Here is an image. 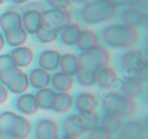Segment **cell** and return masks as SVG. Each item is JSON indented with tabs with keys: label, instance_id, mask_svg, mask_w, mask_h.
I'll return each mask as SVG.
<instances>
[{
	"label": "cell",
	"instance_id": "1",
	"mask_svg": "<svg viewBox=\"0 0 148 139\" xmlns=\"http://www.w3.org/2000/svg\"><path fill=\"white\" fill-rule=\"evenodd\" d=\"M104 47L125 49L135 46L141 40L138 28L127 26H110L103 28L98 34Z\"/></svg>",
	"mask_w": 148,
	"mask_h": 139
},
{
	"label": "cell",
	"instance_id": "17",
	"mask_svg": "<svg viewBox=\"0 0 148 139\" xmlns=\"http://www.w3.org/2000/svg\"><path fill=\"white\" fill-rule=\"evenodd\" d=\"M73 104V95L68 92H54L51 104V110L57 113H66Z\"/></svg>",
	"mask_w": 148,
	"mask_h": 139
},
{
	"label": "cell",
	"instance_id": "22",
	"mask_svg": "<svg viewBox=\"0 0 148 139\" xmlns=\"http://www.w3.org/2000/svg\"><path fill=\"white\" fill-rule=\"evenodd\" d=\"M66 28L67 29H64L59 33L57 38L58 42L63 46L74 47L77 42L81 31L76 29V27H69Z\"/></svg>",
	"mask_w": 148,
	"mask_h": 139
},
{
	"label": "cell",
	"instance_id": "15",
	"mask_svg": "<svg viewBox=\"0 0 148 139\" xmlns=\"http://www.w3.org/2000/svg\"><path fill=\"white\" fill-rule=\"evenodd\" d=\"M29 86L34 89H42L50 86L51 75L48 71L36 67L27 72Z\"/></svg>",
	"mask_w": 148,
	"mask_h": 139
},
{
	"label": "cell",
	"instance_id": "30",
	"mask_svg": "<svg viewBox=\"0 0 148 139\" xmlns=\"http://www.w3.org/2000/svg\"><path fill=\"white\" fill-rule=\"evenodd\" d=\"M5 46V39H4L3 34L2 33V31H0V51L3 49Z\"/></svg>",
	"mask_w": 148,
	"mask_h": 139
},
{
	"label": "cell",
	"instance_id": "32",
	"mask_svg": "<svg viewBox=\"0 0 148 139\" xmlns=\"http://www.w3.org/2000/svg\"><path fill=\"white\" fill-rule=\"evenodd\" d=\"M2 3V0H0V4Z\"/></svg>",
	"mask_w": 148,
	"mask_h": 139
},
{
	"label": "cell",
	"instance_id": "14",
	"mask_svg": "<svg viewBox=\"0 0 148 139\" xmlns=\"http://www.w3.org/2000/svg\"><path fill=\"white\" fill-rule=\"evenodd\" d=\"M9 54L13 62L17 67H27L35 60L34 51L31 48L25 46H18L10 50Z\"/></svg>",
	"mask_w": 148,
	"mask_h": 139
},
{
	"label": "cell",
	"instance_id": "26",
	"mask_svg": "<svg viewBox=\"0 0 148 139\" xmlns=\"http://www.w3.org/2000/svg\"><path fill=\"white\" fill-rule=\"evenodd\" d=\"M82 138V139H113V136L101 128L98 127L86 133Z\"/></svg>",
	"mask_w": 148,
	"mask_h": 139
},
{
	"label": "cell",
	"instance_id": "23",
	"mask_svg": "<svg viewBox=\"0 0 148 139\" xmlns=\"http://www.w3.org/2000/svg\"><path fill=\"white\" fill-rule=\"evenodd\" d=\"M54 92L55 91L51 87L36 90L34 95L39 108L51 110V100Z\"/></svg>",
	"mask_w": 148,
	"mask_h": 139
},
{
	"label": "cell",
	"instance_id": "3",
	"mask_svg": "<svg viewBox=\"0 0 148 139\" xmlns=\"http://www.w3.org/2000/svg\"><path fill=\"white\" fill-rule=\"evenodd\" d=\"M100 112L112 114L124 119L131 118L138 110L136 99L123 95L117 91H105L99 95Z\"/></svg>",
	"mask_w": 148,
	"mask_h": 139
},
{
	"label": "cell",
	"instance_id": "12",
	"mask_svg": "<svg viewBox=\"0 0 148 139\" xmlns=\"http://www.w3.org/2000/svg\"><path fill=\"white\" fill-rule=\"evenodd\" d=\"M62 54L55 50H45L40 51L35 57V63L37 67L48 71H58Z\"/></svg>",
	"mask_w": 148,
	"mask_h": 139
},
{
	"label": "cell",
	"instance_id": "2",
	"mask_svg": "<svg viewBox=\"0 0 148 139\" xmlns=\"http://www.w3.org/2000/svg\"><path fill=\"white\" fill-rule=\"evenodd\" d=\"M115 68L121 75L135 76L141 81H147V54L138 49L121 51L114 57Z\"/></svg>",
	"mask_w": 148,
	"mask_h": 139
},
{
	"label": "cell",
	"instance_id": "28",
	"mask_svg": "<svg viewBox=\"0 0 148 139\" xmlns=\"http://www.w3.org/2000/svg\"><path fill=\"white\" fill-rule=\"evenodd\" d=\"M10 98V92L6 87L0 83V105L3 104Z\"/></svg>",
	"mask_w": 148,
	"mask_h": 139
},
{
	"label": "cell",
	"instance_id": "9",
	"mask_svg": "<svg viewBox=\"0 0 148 139\" xmlns=\"http://www.w3.org/2000/svg\"><path fill=\"white\" fill-rule=\"evenodd\" d=\"M73 107L76 112L92 114L99 112L100 101L99 96L90 92H79L73 95Z\"/></svg>",
	"mask_w": 148,
	"mask_h": 139
},
{
	"label": "cell",
	"instance_id": "6",
	"mask_svg": "<svg viewBox=\"0 0 148 139\" xmlns=\"http://www.w3.org/2000/svg\"><path fill=\"white\" fill-rule=\"evenodd\" d=\"M0 83L14 95L24 93L29 86L27 73L16 66L0 73Z\"/></svg>",
	"mask_w": 148,
	"mask_h": 139
},
{
	"label": "cell",
	"instance_id": "10",
	"mask_svg": "<svg viewBox=\"0 0 148 139\" xmlns=\"http://www.w3.org/2000/svg\"><path fill=\"white\" fill-rule=\"evenodd\" d=\"M116 68L108 66L96 68L94 72V85L99 88L109 91L116 89L119 80Z\"/></svg>",
	"mask_w": 148,
	"mask_h": 139
},
{
	"label": "cell",
	"instance_id": "27",
	"mask_svg": "<svg viewBox=\"0 0 148 139\" xmlns=\"http://www.w3.org/2000/svg\"><path fill=\"white\" fill-rule=\"evenodd\" d=\"M14 66H15V64L13 62L9 53L0 54V73L11 68Z\"/></svg>",
	"mask_w": 148,
	"mask_h": 139
},
{
	"label": "cell",
	"instance_id": "20",
	"mask_svg": "<svg viewBox=\"0 0 148 139\" xmlns=\"http://www.w3.org/2000/svg\"><path fill=\"white\" fill-rule=\"evenodd\" d=\"M100 44L99 38L98 34L93 31H81L77 39L75 48L78 53L86 51Z\"/></svg>",
	"mask_w": 148,
	"mask_h": 139
},
{
	"label": "cell",
	"instance_id": "18",
	"mask_svg": "<svg viewBox=\"0 0 148 139\" xmlns=\"http://www.w3.org/2000/svg\"><path fill=\"white\" fill-rule=\"evenodd\" d=\"M123 120L118 116L99 111V127L114 136L118 133L123 124Z\"/></svg>",
	"mask_w": 148,
	"mask_h": 139
},
{
	"label": "cell",
	"instance_id": "13",
	"mask_svg": "<svg viewBox=\"0 0 148 139\" xmlns=\"http://www.w3.org/2000/svg\"><path fill=\"white\" fill-rule=\"evenodd\" d=\"M14 108L25 115H34L39 109L34 95L31 93H22L16 95L13 100Z\"/></svg>",
	"mask_w": 148,
	"mask_h": 139
},
{
	"label": "cell",
	"instance_id": "4",
	"mask_svg": "<svg viewBox=\"0 0 148 139\" xmlns=\"http://www.w3.org/2000/svg\"><path fill=\"white\" fill-rule=\"evenodd\" d=\"M32 130V124L26 118L10 111L0 112V131L10 132L18 139H25Z\"/></svg>",
	"mask_w": 148,
	"mask_h": 139
},
{
	"label": "cell",
	"instance_id": "7",
	"mask_svg": "<svg viewBox=\"0 0 148 139\" xmlns=\"http://www.w3.org/2000/svg\"><path fill=\"white\" fill-rule=\"evenodd\" d=\"M147 119H133L123 121L121 129L113 139H147Z\"/></svg>",
	"mask_w": 148,
	"mask_h": 139
},
{
	"label": "cell",
	"instance_id": "16",
	"mask_svg": "<svg viewBox=\"0 0 148 139\" xmlns=\"http://www.w3.org/2000/svg\"><path fill=\"white\" fill-rule=\"evenodd\" d=\"M74 84L75 80L73 77L58 70L56 72L51 75L49 87L56 92H68L72 89Z\"/></svg>",
	"mask_w": 148,
	"mask_h": 139
},
{
	"label": "cell",
	"instance_id": "8",
	"mask_svg": "<svg viewBox=\"0 0 148 139\" xmlns=\"http://www.w3.org/2000/svg\"><path fill=\"white\" fill-rule=\"evenodd\" d=\"M146 83L135 76L121 75L116 85V90L125 96L136 99L145 95Z\"/></svg>",
	"mask_w": 148,
	"mask_h": 139
},
{
	"label": "cell",
	"instance_id": "25",
	"mask_svg": "<svg viewBox=\"0 0 148 139\" xmlns=\"http://www.w3.org/2000/svg\"><path fill=\"white\" fill-rule=\"evenodd\" d=\"M59 33V31L41 27L39 31L35 33L34 35L36 39V41L37 42L42 43H50L57 39Z\"/></svg>",
	"mask_w": 148,
	"mask_h": 139
},
{
	"label": "cell",
	"instance_id": "21",
	"mask_svg": "<svg viewBox=\"0 0 148 139\" xmlns=\"http://www.w3.org/2000/svg\"><path fill=\"white\" fill-rule=\"evenodd\" d=\"M5 45L12 48L22 46L27 41V34L24 31L13 29L3 34Z\"/></svg>",
	"mask_w": 148,
	"mask_h": 139
},
{
	"label": "cell",
	"instance_id": "5",
	"mask_svg": "<svg viewBox=\"0 0 148 139\" xmlns=\"http://www.w3.org/2000/svg\"><path fill=\"white\" fill-rule=\"evenodd\" d=\"M80 67L96 70L108 66L110 62V52L101 44L77 54Z\"/></svg>",
	"mask_w": 148,
	"mask_h": 139
},
{
	"label": "cell",
	"instance_id": "19",
	"mask_svg": "<svg viewBox=\"0 0 148 139\" xmlns=\"http://www.w3.org/2000/svg\"><path fill=\"white\" fill-rule=\"evenodd\" d=\"M79 68L80 63L77 54L68 53L61 55L59 71L74 77Z\"/></svg>",
	"mask_w": 148,
	"mask_h": 139
},
{
	"label": "cell",
	"instance_id": "31",
	"mask_svg": "<svg viewBox=\"0 0 148 139\" xmlns=\"http://www.w3.org/2000/svg\"><path fill=\"white\" fill-rule=\"evenodd\" d=\"M59 139H76V138H71L70 136H65V135H62V136H59Z\"/></svg>",
	"mask_w": 148,
	"mask_h": 139
},
{
	"label": "cell",
	"instance_id": "29",
	"mask_svg": "<svg viewBox=\"0 0 148 139\" xmlns=\"http://www.w3.org/2000/svg\"><path fill=\"white\" fill-rule=\"evenodd\" d=\"M0 139H18L10 132L0 131Z\"/></svg>",
	"mask_w": 148,
	"mask_h": 139
},
{
	"label": "cell",
	"instance_id": "11",
	"mask_svg": "<svg viewBox=\"0 0 148 139\" xmlns=\"http://www.w3.org/2000/svg\"><path fill=\"white\" fill-rule=\"evenodd\" d=\"M34 139H59V128L57 123L51 119L37 120L33 125Z\"/></svg>",
	"mask_w": 148,
	"mask_h": 139
},
{
	"label": "cell",
	"instance_id": "24",
	"mask_svg": "<svg viewBox=\"0 0 148 139\" xmlns=\"http://www.w3.org/2000/svg\"><path fill=\"white\" fill-rule=\"evenodd\" d=\"M95 70L80 67L75 76L73 77L75 83L82 86H91L94 85Z\"/></svg>",
	"mask_w": 148,
	"mask_h": 139
}]
</instances>
